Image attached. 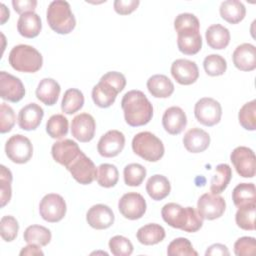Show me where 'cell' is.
<instances>
[{
	"mask_svg": "<svg viewBox=\"0 0 256 256\" xmlns=\"http://www.w3.org/2000/svg\"><path fill=\"white\" fill-rule=\"evenodd\" d=\"M119 179V172L115 165L103 163L97 168V183L104 188L114 187Z\"/></svg>",
	"mask_w": 256,
	"mask_h": 256,
	"instance_id": "obj_38",
	"label": "cell"
},
{
	"mask_svg": "<svg viewBox=\"0 0 256 256\" xmlns=\"http://www.w3.org/2000/svg\"><path fill=\"white\" fill-rule=\"evenodd\" d=\"M226 209L225 199L213 193H204L197 202V211L202 219L215 220L220 218Z\"/></svg>",
	"mask_w": 256,
	"mask_h": 256,
	"instance_id": "obj_10",
	"label": "cell"
},
{
	"mask_svg": "<svg viewBox=\"0 0 256 256\" xmlns=\"http://www.w3.org/2000/svg\"><path fill=\"white\" fill-rule=\"evenodd\" d=\"M203 67L207 75L212 77L221 76L227 69V62L219 54H210L204 58Z\"/></svg>",
	"mask_w": 256,
	"mask_h": 256,
	"instance_id": "obj_41",
	"label": "cell"
},
{
	"mask_svg": "<svg viewBox=\"0 0 256 256\" xmlns=\"http://www.w3.org/2000/svg\"><path fill=\"white\" fill-rule=\"evenodd\" d=\"M16 116L11 106L1 103L0 106V132L2 134L10 132L15 125Z\"/></svg>",
	"mask_w": 256,
	"mask_h": 256,
	"instance_id": "obj_46",
	"label": "cell"
},
{
	"mask_svg": "<svg viewBox=\"0 0 256 256\" xmlns=\"http://www.w3.org/2000/svg\"><path fill=\"white\" fill-rule=\"evenodd\" d=\"M121 91L110 81L101 77L99 82L92 89V99L96 106L100 108L110 107Z\"/></svg>",
	"mask_w": 256,
	"mask_h": 256,
	"instance_id": "obj_18",
	"label": "cell"
},
{
	"mask_svg": "<svg viewBox=\"0 0 256 256\" xmlns=\"http://www.w3.org/2000/svg\"><path fill=\"white\" fill-rule=\"evenodd\" d=\"M132 150L136 155L148 162L159 161L165 152L163 142L149 131L139 132L133 137Z\"/></svg>",
	"mask_w": 256,
	"mask_h": 256,
	"instance_id": "obj_5",
	"label": "cell"
},
{
	"mask_svg": "<svg viewBox=\"0 0 256 256\" xmlns=\"http://www.w3.org/2000/svg\"><path fill=\"white\" fill-rule=\"evenodd\" d=\"M66 210L67 207L64 198L56 193L46 194L39 204L40 216L50 223L61 221L66 214Z\"/></svg>",
	"mask_w": 256,
	"mask_h": 256,
	"instance_id": "obj_8",
	"label": "cell"
},
{
	"mask_svg": "<svg viewBox=\"0 0 256 256\" xmlns=\"http://www.w3.org/2000/svg\"><path fill=\"white\" fill-rule=\"evenodd\" d=\"M24 241L28 244H37L39 246H46L50 243L52 234L51 231L41 225H30L23 233Z\"/></svg>",
	"mask_w": 256,
	"mask_h": 256,
	"instance_id": "obj_34",
	"label": "cell"
},
{
	"mask_svg": "<svg viewBox=\"0 0 256 256\" xmlns=\"http://www.w3.org/2000/svg\"><path fill=\"white\" fill-rule=\"evenodd\" d=\"M41 246L37 245V244H28L27 246L23 247L20 251V255H43V251L40 248Z\"/></svg>",
	"mask_w": 256,
	"mask_h": 256,
	"instance_id": "obj_52",
	"label": "cell"
},
{
	"mask_svg": "<svg viewBox=\"0 0 256 256\" xmlns=\"http://www.w3.org/2000/svg\"><path fill=\"white\" fill-rule=\"evenodd\" d=\"M183 144L188 152L201 153L209 147L210 135L205 130L194 127L185 133Z\"/></svg>",
	"mask_w": 256,
	"mask_h": 256,
	"instance_id": "obj_24",
	"label": "cell"
},
{
	"mask_svg": "<svg viewBox=\"0 0 256 256\" xmlns=\"http://www.w3.org/2000/svg\"><path fill=\"white\" fill-rule=\"evenodd\" d=\"M139 4V0H115L113 6L116 13L120 15H128L135 11Z\"/></svg>",
	"mask_w": 256,
	"mask_h": 256,
	"instance_id": "obj_49",
	"label": "cell"
},
{
	"mask_svg": "<svg viewBox=\"0 0 256 256\" xmlns=\"http://www.w3.org/2000/svg\"><path fill=\"white\" fill-rule=\"evenodd\" d=\"M44 116L43 108L36 103H29L18 113V125L21 129L31 131L37 129Z\"/></svg>",
	"mask_w": 256,
	"mask_h": 256,
	"instance_id": "obj_23",
	"label": "cell"
},
{
	"mask_svg": "<svg viewBox=\"0 0 256 256\" xmlns=\"http://www.w3.org/2000/svg\"><path fill=\"white\" fill-rule=\"evenodd\" d=\"M147 204L144 197L136 192L125 193L118 202L119 212L129 220L140 219L146 212Z\"/></svg>",
	"mask_w": 256,
	"mask_h": 256,
	"instance_id": "obj_12",
	"label": "cell"
},
{
	"mask_svg": "<svg viewBox=\"0 0 256 256\" xmlns=\"http://www.w3.org/2000/svg\"><path fill=\"white\" fill-rule=\"evenodd\" d=\"M5 153L13 163L25 164L32 158L33 145L26 136L15 134L6 141Z\"/></svg>",
	"mask_w": 256,
	"mask_h": 256,
	"instance_id": "obj_6",
	"label": "cell"
},
{
	"mask_svg": "<svg viewBox=\"0 0 256 256\" xmlns=\"http://www.w3.org/2000/svg\"><path fill=\"white\" fill-rule=\"evenodd\" d=\"M234 66L240 71H253L256 68V48L253 44L243 43L238 45L233 54Z\"/></svg>",
	"mask_w": 256,
	"mask_h": 256,
	"instance_id": "obj_21",
	"label": "cell"
},
{
	"mask_svg": "<svg viewBox=\"0 0 256 256\" xmlns=\"http://www.w3.org/2000/svg\"><path fill=\"white\" fill-rule=\"evenodd\" d=\"M25 96V87L22 81L6 71L0 72V97L9 102H19Z\"/></svg>",
	"mask_w": 256,
	"mask_h": 256,
	"instance_id": "obj_13",
	"label": "cell"
},
{
	"mask_svg": "<svg viewBox=\"0 0 256 256\" xmlns=\"http://www.w3.org/2000/svg\"><path fill=\"white\" fill-rule=\"evenodd\" d=\"M12 6L18 14L22 15L27 12H34L37 6V1L36 0H13Z\"/></svg>",
	"mask_w": 256,
	"mask_h": 256,
	"instance_id": "obj_50",
	"label": "cell"
},
{
	"mask_svg": "<svg viewBox=\"0 0 256 256\" xmlns=\"http://www.w3.org/2000/svg\"><path fill=\"white\" fill-rule=\"evenodd\" d=\"M46 19L49 27L62 35L69 34L76 26V19L70 4L64 0H55L48 5Z\"/></svg>",
	"mask_w": 256,
	"mask_h": 256,
	"instance_id": "obj_3",
	"label": "cell"
},
{
	"mask_svg": "<svg viewBox=\"0 0 256 256\" xmlns=\"http://www.w3.org/2000/svg\"><path fill=\"white\" fill-rule=\"evenodd\" d=\"M232 178V169L226 164L222 163L216 166L215 173L211 178L210 182V191L213 194L222 193L230 183Z\"/></svg>",
	"mask_w": 256,
	"mask_h": 256,
	"instance_id": "obj_32",
	"label": "cell"
},
{
	"mask_svg": "<svg viewBox=\"0 0 256 256\" xmlns=\"http://www.w3.org/2000/svg\"><path fill=\"white\" fill-rule=\"evenodd\" d=\"M108 245L114 256H129L133 252V244L128 238L122 235L113 236L109 240Z\"/></svg>",
	"mask_w": 256,
	"mask_h": 256,
	"instance_id": "obj_44",
	"label": "cell"
},
{
	"mask_svg": "<svg viewBox=\"0 0 256 256\" xmlns=\"http://www.w3.org/2000/svg\"><path fill=\"white\" fill-rule=\"evenodd\" d=\"M125 146V136L119 130H109L98 141L97 151L102 157L111 158L119 155Z\"/></svg>",
	"mask_w": 256,
	"mask_h": 256,
	"instance_id": "obj_14",
	"label": "cell"
},
{
	"mask_svg": "<svg viewBox=\"0 0 256 256\" xmlns=\"http://www.w3.org/2000/svg\"><path fill=\"white\" fill-rule=\"evenodd\" d=\"M196 120L204 126H214L218 124L222 116L221 104L210 97L199 99L194 106Z\"/></svg>",
	"mask_w": 256,
	"mask_h": 256,
	"instance_id": "obj_7",
	"label": "cell"
},
{
	"mask_svg": "<svg viewBox=\"0 0 256 256\" xmlns=\"http://www.w3.org/2000/svg\"><path fill=\"white\" fill-rule=\"evenodd\" d=\"M240 125L249 131L256 129V100L245 103L238 112Z\"/></svg>",
	"mask_w": 256,
	"mask_h": 256,
	"instance_id": "obj_40",
	"label": "cell"
},
{
	"mask_svg": "<svg viewBox=\"0 0 256 256\" xmlns=\"http://www.w3.org/2000/svg\"><path fill=\"white\" fill-rule=\"evenodd\" d=\"M169 256H197V251L194 250L190 240L184 237H179L172 240L167 247Z\"/></svg>",
	"mask_w": 256,
	"mask_h": 256,
	"instance_id": "obj_42",
	"label": "cell"
},
{
	"mask_svg": "<svg viewBox=\"0 0 256 256\" xmlns=\"http://www.w3.org/2000/svg\"><path fill=\"white\" fill-rule=\"evenodd\" d=\"M8 61L11 67L18 72L35 73L41 69L43 57L33 46L19 44L11 49Z\"/></svg>",
	"mask_w": 256,
	"mask_h": 256,
	"instance_id": "obj_4",
	"label": "cell"
},
{
	"mask_svg": "<svg viewBox=\"0 0 256 256\" xmlns=\"http://www.w3.org/2000/svg\"><path fill=\"white\" fill-rule=\"evenodd\" d=\"M78 144L71 139H64L55 142L51 148L53 159L67 168L81 153Z\"/></svg>",
	"mask_w": 256,
	"mask_h": 256,
	"instance_id": "obj_17",
	"label": "cell"
},
{
	"mask_svg": "<svg viewBox=\"0 0 256 256\" xmlns=\"http://www.w3.org/2000/svg\"><path fill=\"white\" fill-rule=\"evenodd\" d=\"M232 200L236 207L256 203V190L253 183H240L232 191Z\"/></svg>",
	"mask_w": 256,
	"mask_h": 256,
	"instance_id": "obj_35",
	"label": "cell"
},
{
	"mask_svg": "<svg viewBox=\"0 0 256 256\" xmlns=\"http://www.w3.org/2000/svg\"><path fill=\"white\" fill-rule=\"evenodd\" d=\"M177 46L185 55H195L202 48V37L199 28H187L177 31Z\"/></svg>",
	"mask_w": 256,
	"mask_h": 256,
	"instance_id": "obj_20",
	"label": "cell"
},
{
	"mask_svg": "<svg viewBox=\"0 0 256 256\" xmlns=\"http://www.w3.org/2000/svg\"><path fill=\"white\" fill-rule=\"evenodd\" d=\"M19 224L15 217L6 215L1 218L0 221V234L5 242H11L15 240L18 235Z\"/></svg>",
	"mask_w": 256,
	"mask_h": 256,
	"instance_id": "obj_45",
	"label": "cell"
},
{
	"mask_svg": "<svg viewBox=\"0 0 256 256\" xmlns=\"http://www.w3.org/2000/svg\"><path fill=\"white\" fill-rule=\"evenodd\" d=\"M205 255L206 256H217V255H220V256H229L230 255V252L227 248L226 245L224 244H221V243H215V244H212L210 245L206 252H205Z\"/></svg>",
	"mask_w": 256,
	"mask_h": 256,
	"instance_id": "obj_51",
	"label": "cell"
},
{
	"mask_svg": "<svg viewBox=\"0 0 256 256\" xmlns=\"http://www.w3.org/2000/svg\"><path fill=\"white\" fill-rule=\"evenodd\" d=\"M12 173L4 165L0 166V202L1 207L9 203L12 196Z\"/></svg>",
	"mask_w": 256,
	"mask_h": 256,
	"instance_id": "obj_43",
	"label": "cell"
},
{
	"mask_svg": "<svg viewBox=\"0 0 256 256\" xmlns=\"http://www.w3.org/2000/svg\"><path fill=\"white\" fill-rule=\"evenodd\" d=\"M256 251V240L254 237L243 236L234 243V253L237 256L254 255Z\"/></svg>",
	"mask_w": 256,
	"mask_h": 256,
	"instance_id": "obj_47",
	"label": "cell"
},
{
	"mask_svg": "<svg viewBox=\"0 0 256 256\" xmlns=\"http://www.w3.org/2000/svg\"><path fill=\"white\" fill-rule=\"evenodd\" d=\"M165 229L156 223H149L140 227L136 233L137 240L143 245H155L165 238Z\"/></svg>",
	"mask_w": 256,
	"mask_h": 256,
	"instance_id": "obj_31",
	"label": "cell"
},
{
	"mask_svg": "<svg viewBox=\"0 0 256 256\" xmlns=\"http://www.w3.org/2000/svg\"><path fill=\"white\" fill-rule=\"evenodd\" d=\"M162 125L167 133L178 135L187 125V116L182 108L171 106L165 110L162 116Z\"/></svg>",
	"mask_w": 256,
	"mask_h": 256,
	"instance_id": "obj_22",
	"label": "cell"
},
{
	"mask_svg": "<svg viewBox=\"0 0 256 256\" xmlns=\"http://www.w3.org/2000/svg\"><path fill=\"white\" fill-rule=\"evenodd\" d=\"M66 169L71 173L72 177L82 185L92 183L97 176V168L95 164L84 154V152H81Z\"/></svg>",
	"mask_w": 256,
	"mask_h": 256,
	"instance_id": "obj_11",
	"label": "cell"
},
{
	"mask_svg": "<svg viewBox=\"0 0 256 256\" xmlns=\"http://www.w3.org/2000/svg\"><path fill=\"white\" fill-rule=\"evenodd\" d=\"M84 105V95L77 88H70L64 92L61 110L65 114L71 115L78 112Z\"/></svg>",
	"mask_w": 256,
	"mask_h": 256,
	"instance_id": "obj_33",
	"label": "cell"
},
{
	"mask_svg": "<svg viewBox=\"0 0 256 256\" xmlns=\"http://www.w3.org/2000/svg\"><path fill=\"white\" fill-rule=\"evenodd\" d=\"M0 7H1V11H0V17H1V25H3L8 19H9V15H10V12H9V9L6 8V6L1 3L0 4Z\"/></svg>",
	"mask_w": 256,
	"mask_h": 256,
	"instance_id": "obj_53",
	"label": "cell"
},
{
	"mask_svg": "<svg viewBox=\"0 0 256 256\" xmlns=\"http://www.w3.org/2000/svg\"><path fill=\"white\" fill-rule=\"evenodd\" d=\"M161 216L169 226L188 233L197 232L203 225V219L197 210L190 206L184 208L174 202L162 207Z\"/></svg>",
	"mask_w": 256,
	"mask_h": 256,
	"instance_id": "obj_2",
	"label": "cell"
},
{
	"mask_svg": "<svg viewBox=\"0 0 256 256\" xmlns=\"http://www.w3.org/2000/svg\"><path fill=\"white\" fill-rule=\"evenodd\" d=\"M171 191V184L168 178L161 174L152 175L146 183V192L155 201L166 198Z\"/></svg>",
	"mask_w": 256,
	"mask_h": 256,
	"instance_id": "obj_29",
	"label": "cell"
},
{
	"mask_svg": "<svg viewBox=\"0 0 256 256\" xmlns=\"http://www.w3.org/2000/svg\"><path fill=\"white\" fill-rule=\"evenodd\" d=\"M115 216L112 209L105 204H96L89 208L86 213V221L94 229L103 230L111 227Z\"/></svg>",
	"mask_w": 256,
	"mask_h": 256,
	"instance_id": "obj_19",
	"label": "cell"
},
{
	"mask_svg": "<svg viewBox=\"0 0 256 256\" xmlns=\"http://www.w3.org/2000/svg\"><path fill=\"white\" fill-rule=\"evenodd\" d=\"M205 38L210 48L221 50L228 46L231 36L229 30L223 25L212 24L207 28L205 32Z\"/></svg>",
	"mask_w": 256,
	"mask_h": 256,
	"instance_id": "obj_28",
	"label": "cell"
},
{
	"mask_svg": "<svg viewBox=\"0 0 256 256\" xmlns=\"http://www.w3.org/2000/svg\"><path fill=\"white\" fill-rule=\"evenodd\" d=\"M187 28H199L200 23L198 18L192 13H181L176 16L174 20V29L175 31H179Z\"/></svg>",
	"mask_w": 256,
	"mask_h": 256,
	"instance_id": "obj_48",
	"label": "cell"
},
{
	"mask_svg": "<svg viewBox=\"0 0 256 256\" xmlns=\"http://www.w3.org/2000/svg\"><path fill=\"white\" fill-rule=\"evenodd\" d=\"M171 74L177 83L191 85L199 77V69L194 61L188 59H176L171 65Z\"/></svg>",
	"mask_w": 256,
	"mask_h": 256,
	"instance_id": "obj_16",
	"label": "cell"
},
{
	"mask_svg": "<svg viewBox=\"0 0 256 256\" xmlns=\"http://www.w3.org/2000/svg\"><path fill=\"white\" fill-rule=\"evenodd\" d=\"M42 29L40 16L35 12H27L20 15L17 21V30L25 38H35Z\"/></svg>",
	"mask_w": 256,
	"mask_h": 256,
	"instance_id": "obj_26",
	"label": "cell"
},
{
	"mask_svg": "<svg viewBox=\"0 0 256 256\" xmlns=\"http://www.w3.org/2000/svg\"><path fill=\"white\" fill-rule=\"evenodd\" d=\"M147 89L155 98H168L174 92L173 82L163 74H155L147 80Z\"/></svg>",
	"mask_w": 256,
	"mask_h": 256,
	"instance_id": "obj_27",
	"label": "cell"
},
{
	"mask_svg": "<svg viewBox=\"0 0 256 256\" xmlns=\"http://www.w3.org/2000/svg\"><path fill=\"white\" fill-rule=\"evenodd\" d=\"M220 16L230 24L241 22L246 15V8L241 1L226 0L223 1L219 8Z\"/></svg>",
	"mask_w": 256,
	"mask_h": 256,
	"instance_id": "obj_30",
	"label": "cell"
},
{
	"mask_svg": "<svg viewBox=\"0 0 256 256\" xmlns=\"http://www.w3.org/2000/svg\"><path fill=\"white\" fill-rule=\"evenodd\" d=\"M68 128V119L63 114L52 115L46 123V132L53 139H62L67 135Z\"/></svg>",
	"mask_w": 256,
	"mask_h": 256,
	"instance_id": "obj_37",
	"label": "cell"
},
{
	"mask_svg": "<svg viewBox=\"0 0 256 256\" xmlns=\"http://www.w3.org/2000/svg\"><path fill=\"white\" fill-rule=\"evenodd\" d=\"M236 172L243 178H253L256 171V160L253 150L246 146L236 147L230 154Z\"/></svg>",
	"mask_w": 256,
	"mask_h": 256,
	"instance_id": "obj_9",
	"label": "cell"
},
{
	"mask_svg": "<svg viewBox=\"0 0 256 256\" xmlns=\"http://www.w3.org/2000/svg\"><path fill=\"white\" fill-rule=\"evenodd\" d=\"M95 130V119L89 113H80L72 119L71 134L76 140L82 143L91 141L94 138Z\"/></svg>",
	"mask_w": 256,
	"mask_h": 256,
	"instance_id": "obj_15",
	"label": "cell"
},
{
	"mask_svg": "<svg viewBox=\"0 0 256 256\" xmlns=\"http://www.w3.org/2000/svg\"><path fill=\"white\" fill-rule=\"evenodd\" d=\"M61 87L59 83L52 78H43L36 88V97L47 106L56 104L60 95Z\"/></svg>",
	"mask_w": 256,
	"mask_h": 256,
	"instance_id": "obj_25",
	"label": "cell"
},
{
	"mask_svg": "<svg viewBox=\"0 0 256 256\" xmlns=\"http://www.w3.org/2000/svg\"><path fill=\"white\" fill-rule=\"evenodd\" d=\"M255 215H256V203L246 204L238 207L235 214V222L238 227L246 231L255 230Z\"/></svg>",
	"mask_w": 256,
	"mask_h": 256,
	"instance_id": "obj_36",
	"label": "cell"
},
{
	"mask_svg": "<svg viewBox=\"0 0 256 256\" xmlns=\"http://www.w3.org/2000/svg\"><path fill=\"white\" fill-rule=\"evenodd\" d=\"M146 168L139 163H130L124 167L123 177L126 185L136 187L142 184L146 177Z\"/></svg>",
	"mask_w": 256,
	"mask_h": 256,
	"instance_id": "obj_39",
	"label": "cell"
},
{
	"mask_svg": "<svg viewBox=\"0 0 256 256\" xmlns=\"http://www.w3.org/2000/svg\"><path fill=\"white\" fill-rule=\"evenodd\" d=\"M121 108L126 123L131 127L146 125L153 117V106L140 90L126 92L121 100Z\"/></svg>",
	"mask_w": 256,
	"mask_h": 256,
	"instance_id": "obj_1",
	"label": "cell"
}]
</instances>
